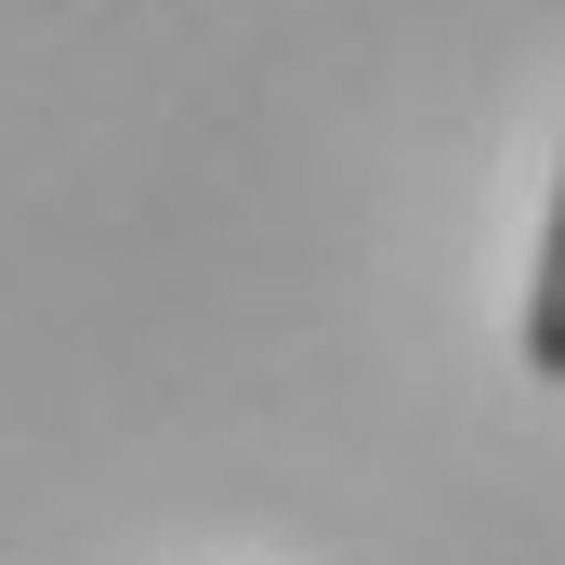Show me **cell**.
<instances>
[{
    "mask_svg": "<svg viewBox=\"0 0 565 565\" xmlns=\"http://www.w3.org/2000/svg\"><path fill=\"white\" fill-rule=\"evenodd\" d=\"M526 369L565 382V171H553V224H540V277H526Z\"/></svg>",
    "mask_w": 565,
    "mask_h": 565,
    "instance_id": "cell-1",
    "label": "cell"
}]
</instances>
